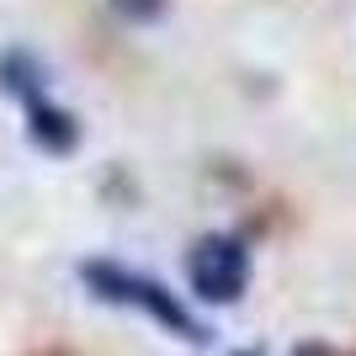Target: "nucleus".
I'll return each mask as SVG.
<instances>
[{
	"label": "nucleus",
	"instance_id": "3",
	"mask_svg": "<svg viewBox=\"0 0 356 356\" xmlns=\"http://www.w3.org/2000/svg\"><path fill=\"white\" fill-rule=\"evenodd\" d=\"M27 118H32V122H27V134L38 138L43 149H54V154L74 149V138H80V134H74V122L64 118L59 106H48V102H32V106H27Z\"/></svg>",
	"mask_w": 356,
	"mask_h": 356
},
{
	"label": "nucleus",
	"instance_id": "4",
	"mask_svg": "<svg viewBox=\"0 0 356 356\" xmlns=\"http://www.w3.org/2000/svg\"><path fill=\"white\" fill-rule=\"evenodd\" d=\"M0 74H6V90H16L22 102H38V64L27 59V54H6V64H0Z\"/></svg>",
	"mask_w": 356,
	"mask_h": 356
},
{
	"label": "nucleus",
	"instance_id": "6",
	"mask_svg": "<svg viewBox=\"0 0 356 356\" xmlns=\"http://www.w3.org/2000/svg\"><path fill=\"white\" fill-rule=\"evenodd\" d=\"M293 356H330V351H325V346H298Z\"/></svg>",
	"mask_w": 356,
	"mask_h": 356
},
{
	"label": "nucleus",
	"instance_id": "1",
	"mask_svg": "<svg viewBox=\"0 0 356 356\" xmlns=\"http://www.w3.org/2000/svg\"><path fill=\"white\" fill-rule=\"evenodd\" d=\"M86 282H90V293H96V298H106V303H128V309L160 319V325L170 330V335H181V341H197V346L208 341V330L181 309V298L165 293V287L149 282V277H138V271L112 266V261H90V266H86Z\"/></svg>",
	"mask_w": 356,
	"mask_h": 356
},
{
	"label": "nucleus",
	"instance_id": "2",
	"mask_svg": "<svg viewBox=\"0 0 356 356\" xmlns=\"http://www.w3.org/2000/svg\"><path fill=\"white\" fill-rule=\"evenodd\" d=\"M186 282L208 303H234L245 293V282H250V255H245L239 239L208 234V239H197L192 255H186Z\"/></svg>",
	"mask_w": 356,
	"mask_h": 356
},
{
	"label": "nucleus",
	"instance_id": "5",
	"mask_svg": "<svg viewBox=\"0 0 356 356\" xmlns=\"http://www.w3.org/2000/svg\"><path fill=\"white\" fill-rule=\"evenodd\" d=\"M112 11L128 16V22H149V16L165 11V0H112Z\"/></svg>",
	"mask_w": 356,
	"mask_h": 356
}]
</instances>
